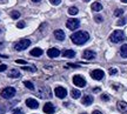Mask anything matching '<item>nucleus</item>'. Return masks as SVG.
<instances>
[{
	"instance_id": "1",
	"label": "nucleus",
	"mask_w": 127,
	"mask_h": 114,
	"mask_svg": "<svg viewBox=\"0 0 127 114\" xmlns=\"http://www.w3.org/2000/svg\"><path fill=\"white\" fill-rule=\"evenodd\" d=\"M88 39H90V34L87 32H85V31H78V32L73 33L71 35V40L75 45H84Z\"/></svg>"
},
{
	"instance_id": "2",
	"label": "nucleus",
	"mask_w": 127,
	"mask_h": 114,
	"mask_svg": "<svg viewBox=\"0 0 127 114\" xmlns=\"http://www.w3.org/2000/svg\"><path fill=\"white\" fill-rule=\"evenodd\" d=\"M109 40L114 42V44H118V42H121V41L125 40V34H124L123 31H114L111 37H109Z\"/></svg>"
},
{
	"instance_id": "3",
	"label": "nucleus",
	"mask_w": 127,
	"mask_h": 114,
	"mask_svg": "<svg viewBox=\"0 0 127 114\" xmlns=\"http://www.w3.org/2000/svg\"><path fill=\"white\" fill-rule=\"evenodd\" d=\"M30 45H31V40H28V39H23V40H19L17 44H14V50L24 51V50H26Z\"/></svg>"
},
{
	"instance_id": "4",
	"label": "nucleus",
	"mask_w": 127,
	"mask_h": 114,
	"mask_svg": "<svg viewBox=\"0 0 127 114\" xmlns=\"http://www.w3.org/2000/svg\"><path fill=\"white\" fill-rule=\"evenodd\" d=\"M15 95V88L14 87H6L1 91V96L4 99H12Z\"/></svg>"
},
{
	"instance_id": "5",
	"label": "nucleus",
	"mask_w": 127,
	"mask_h": 114,
	"mask_svg": "<svg viewBox=\"0 0 127 114\" xmlns=\"http://www.w3.org/2000/svg\"><path fill=\"white\" fill-rule=\"evenodd\" d=\"M73 84L78 87H85L86 86V80L81 75H74L73 77Z\"/></svg>"
},
{
	"instance_id": "6",
	"label": "nucleus",
	"mask_w": 127,
	"mask_h": 114,
	"mask_svg": "<svg viewBox=\"0 0 127 114\" xmlns=\"http://www.w3.org/2000/svg\"><path fill=\"white\" fill-rule=\"evenodd\" d=\"M66 26H67V28L74 31V29H77L80 26V21L78 19H68L67 23H66Z\"/></svg>"
},
{
	"instance_id": "7",
	"label": "nucleus",
	"mask_w": 127,
	"mask_h": 114,
	"mask_svg": "<svg viewBox=\"0 0 127 114\" xmlns=\"http://www.w3.org/2000/svg\"><path fill=\"white\" fill-rule=\"evenodd\" d=\"M38 94L40 98H51L52 96V92H51L50 87H41L39 92H38Z\"/></svg>"
},
{
	"instance_id": "8",
	"label": "nucleus",
	"mask_w": 127,
	"mask_h": 114,
	"mask_svg": "<svg viewBox=\"0 0 127 114\" xmlns=\"http://www.w3.org/2000/svg\"><path fill=\"white\" fill-rule=\"evenodd\" d=\"M54 94H55V96H58V98H60V99H64L65 96L67 95V91H66V88L58 86V87H55Z\"/></svg>"
},
{
	"instance_id": "9",
	"label": "nucleus",
	"mask_w": 127,
	"mask_h": 114,
	"mask_svg": "<svg viewBox=\"0 0 127 114\" xmlns=\"http://www.w3.org/2000/svg\"><path fill=\"white\" fill-rule=\"evenodd\" d=\"M91 77L94 79V80H101L102 78L105 77V73L102 69H94L91 72Z\"/></svg>"
},
{
	"instance_id": "10",
	"label": "nucleus",
	"mask_w": 127,
	"mask_h": 114,
	"mask_svg": "<svg viewBox=\"0 0 127 114\" xmlns=\"http://www.w3.org/2000/svg\"><path fill=\"white\" fill-rule=\"evenodd\" d=\"M26 106H28L30 108H32V110H35V108H38L39 107V102L35 100V99H32V98H30V99H27L26 100Z\"/></svg>"
},
{
	"instance_id": "11",
	"label": "nucleus",
	"mask_w": 127,
	"mask_h": 114,
	"mask_svg": "<svg viewBox=\"0 0 127 114\" xmlns=\"http://www.w3.org/2000/svg\"><path fill=\"white\" fill-rule=\"evenodd\" d=\"M82 58L84 59H87V60H92L95 58V52L91 50H86L84 53H82Z\"/></svg>"
},
{
	"instance_id": "12",
	"label": "nucleus",
	"mask_w": 127,
	"mask_h": 114,
	"mask_svg": "<svg viewBox=\"0 0 127 114\" xmlns=\"http://www.w3.org/2000/svg\"><path fill=\"white\" fill-rule=\"evenodd\" d=\"M47 55L50 58H57V57L60 55V51L58 48H50V50L47 51Z\"/></svg>"
},
{
	"instance_id": "13",
	"label": "nucleus",
	"mask_w": 127,
	"mask_h": 114,
	"mask_svg": "<svg viewBox=\"0 0 127 114\" xmlns=\"http://www.w3.org/2000/svg\"><path fill=\"white\" fill-rule=\"evenodd\" d=\"M54 106L52 105L51 102H47V104H45V106H44V112L47 114H52V113H54Z\"/></svg>"
},
{
	"instance_id": "14",
	"label": "nucleus",
	"mask_w": 127,
	"mask_h": 114,
	"mask_svg": "<svg viewBox=\"0 0 127 114\" xmlns=\"http://www.w3.org/2000/svg\"><path fill=\"white\" fill-rule=\"evenodd\" d=\"M117 106H118V110L121 112V113H127V102H125V101H119L118 104H117Z\"/></svg>"
},
{
	"instance_id": "15",
	"label": "nucleus",
	"mask_w": 127,
	"mask_h": 114,
	"mask_svg": "<svg viewBox=\"0 0 127 114\" xmlns=\"http://www.w3.org/2000/svg\"><path fill=\"white\" fill-rule=\"evenodd\" d=\"M54 37L57 40L63 41V40H65V33L61 29H57V31H54Z\"/></svg>"
},
{
	"instance_id": "16",
	"label": "nucleus",
	"mask_w": 127,
	"mask_h": 114,
	"mask_svg": "<svg viewBox=\"0 0 127 114\" xmlns=\"http://www.w3.org/2000/svg\"><path fill=\"white\" fill-rule=\"evenodd\" d=\"M82 105H85V106H88V105H91L92 102H93V96L91 95H85L84 98H82Z\"/></svg>"
},
{
	"instance_id": "17",
	"label": "nucleus",
	"mask_w": 127,
	"mask_h": 114,
	"mask_svg": "<svg viewBox=\"0 0 127 114\" xmlns=\"http://www.w3.org/2000/svg\"><path fill=\"white\" fill-rule=\"evenodd\" d=\"M7 75H8V78H19L20 77V72H19L17 68H13L11 69V71H8V73H7Z\"/></svg>"
},
{
	"instance_id": "18",
	"label": "nucleus",
	"mask_w": 127,
	"mask_h": 114,
	"mask_svg": "<svg viewBox=\"0 0 127 114\" xmlns=\"http://www.w3.org/2000/svg\"><path fill=\"white\" fill-rule=\"evenodd\" d=\"M63 55L65 58H73V57H75V52L73 50H66L63 53Z\"/></svg>"
},
{
	"instance_id": "19",
	"label": "nucleus",
	"mask_w": 127,
	"mask_h": 114,
	"mask_svg": "<svg viewBox=\"0 0 127 114\" xmlns=\"http://www.w3.org/2000/svg\"><path fill=\"white\" fill-rule=\"evenodd\" d=\"M101 9H102V5L100 4V2H93V4H92V11L99 12Z\"/></svg>"
},
{
	"instance_id": "20",
	"label": "nucleus",
	"mask_w": 127,
	"mask_h": 114,
	"mask_svg": "<svg viewBox=\"0 0 127 114\" xmlns=\"http://www.w3.org/2000/svg\"><path fill=\"white\" fill-rule=\"evenodd\" d=\"M31 55H33V57H40V55H42V50L41 48H34V50L31 51Z\"/></svg>"
},
{
	"instance_id": "21",
	"label": "nucleus",
	"mask_w": 127,
	"mask_h": 114,
	"mask_svg": "<svg viewBox=\"0 0 127 114\" xmlns=\"http://www.w3.org/2000/svg\"><path fill=\"white\" fill-rule=\"evenodd\" d=\"M71 95H72V98H74V99H79V98L81 96V93H80V91H78V89H72V91H71Z\"/></svg>"
},
{
	"instance_id": "22",
	"label": "nucleus",
	"mask_w": 127,
	"mask_h": 114,
	"mask_svg": "<svg viewBox=\"0 0 127 114\" xmlns=\"http://www.w3.org/2000/svg\"><path fill=\"white\" fill-rule=\"evenodd\" d=\"M120 54L123 58H127V45H123L120 48Z\"/></svg>"
},
{
	"instance_id": "23",
	"label": "nucleus",
	"mask_w": 127,
	"mask_h": 114,
	"mask_svg": "<svg viewBox=\"0 0 127 114\" xmlns=\"http://www.w3.org/2000/svg\"><path fill=\"white\" fill-rule=\"evenodd\" d=\"M78 12H79V9L77 7H69L68 8V13L71 15H75V14H78Z\"/></svg>"
},
{
	"instance_id": "24",
	"label": "nucleus",
	"mask_w": 127,
	"mask_h": 114,
	"mask_svg": "<svg viewBox=\"0 0 127 114\" xmlns=\"http://www.w3.org/2000/svg\"><path fill=\"white\" fill-rule=\"evenodd\" d=\"M24 85H25V87H27L28 89H31V91L34 89V85L31 81H24Z\"/></svg>"
},
{
	"instance_id": "25",
	"label": "nucleus",
	"mask_w": 127,
	"mask_h": 114,
	"mask_svg": "<svg viewBox=\"0 0 127 114\" xmlns=\"http://www.w3.org/2000/svg\"><path fill=\"white\" fill-rule=\"evenodd\" d=\"M11 17H12V19H18L20 17V13H19L18 11H12L11 12Z\"/></svg>"
},
{
	"instance_id": "26",
	"label": "nucleus",
	"mask_w": 127,
	"mask_h": 114,
	"mask_svg": "<svg viewBox=\"0 0 127 114\" xmlns=\"http://www.w3.org/2000/svg\"><path fill=\"white\" fill-rule=\"evenodd\" d=\"M123 14H124V9L117 8L115 9V12H114V17H120V15H123Z\"/></svg>"
},
{
	"instance_id": "27",
	"label": "nucleus",
	"mask_w": 127,
	"mask_h": 114,
	"mask_svg": "<svg viewBox=\"0 0 127 114\" xmlns=\"http://www.w3.org/2000/svg\"><path fill=\"white\" fill-rule=\"evenodd\" d=\"M13 114H24L21 108H14L13 110Z\"/></svg>"
},
{
	"instance_id": "28",
	"label": "nucleus",
	"mask_w": 127,
	"mask_h": 114,
	"mask_svg": "<svg viewBox=\"0 0 127 114\" xmlns=\"http://www.w3.org/2000/svg\"><path fill=\"white\" fill-rule=\"evenodd\" d=\"M25 71H30V72H35L36 68H34V67H27V66H25V67H23Z\"/></svg>"
},
{
	"instance_id": "29",
	"label": "nucleus",
	"mask_w": 127,
	"mask_h": 114,
	"mask_svg": "<svg viewBox=\"0 0 127 114\" xmlns=\"http://www.w3.org/2000/svg\"><path fill=\"white\" fill-rule=\"evenodd\" d=\"M94 20L96 21V23H101L104 19H102V17H101V15H95V17H94Z\"/></svg>"
},
{
	"instance_id": "30",
	"label": "nucleus",
	"mask_w": 127,
	"mask_h": 114,
	"mask_svg": "<svg viewBox=\"0 0 127 114\" xmlns=\"http://www.w3.org/2000/svg\"><path fill=\"white\" fill-rule=\"evenodd\" d=\"M125 24H126V19H120L118 23H117V25H118V26H123Z\"/></svg>"
},
{
	"instance_id": "31",
	"label": "nucleus",
	"mask_w": 127,
	"mask_h": 114,
	"mask_svg": "<svg viewBox=\"0 0 127 114\" xmlns=\"http://www.w3.org/2000/svg\"><path fill=\"white\" fill-rule=\"evenodd\" d=\"M101 100L108 101L109 100V95H108V94H102V95H101Z\"/></svg>"
},
{
	"instance_id": "32",
	"label": "nucleus",
	"mask_w": 127,
	"mask_h": 114,
	"mask_svg": "<svg viewBox=\"0 0 127 114\" xmlns=\"http://www.w3.org/2000/svg\"><path fill=\"white\" fill-rule=\"evenodd\" d=\"M50 1H51V4L54 5V6H58V5H59L60 2H61L60 0H50Z\"/></svg>"
},
{
	"instance_id": "33",
	"label": "nucleus",
	"mask_w": 127,
	"mask_h": 114,
	"mask_svg": "<svg viewBox=\"0 0 127 114\" xmlns=\"http://www.w3.org/2000/svg\"><path fill=\"white\" fill-rule=\"evenodd\" d=\"M109 74H111V75H114V74H117L118 73V71H117V69L115 68H109Z\"/></svg>"
},
{
	"instance_id": "34",
	"label": "nucleus",
	"mask_w": 127,
	"mask_h": 114,
	"mask_svg": "<svg viewBox=\"0 0 127 114\" xmlns=\"http://www.w3.org/2000/svg\"><path fill=\"white\" fill-rule=\"evenodd\" d=\"M6 68H7V66H6V65H0V72L6 71Z\"/></svg>"
},
{
	"instance_id": "35",
	"label": "nucleus",
	"mask_w": 127,
	"mask_h": 114,
	"mask_svg": "<svg viewBox=\"0 0 127 114\" xmlns=\"http://www.w3.org/2000/svg\"><path fill=\"white\" fill-rule=\"evenodd\" d=\"M17 27H18V28L25 27V23H18V24H17Z\"/></svg>"
},
{
	"instance_id": "36",
	"label": "nucleus",
	"mask_w": 127,
	"mask_h": 114,
	"mask_svg": "<svg viewBox=\"0 0 127 114\" xmlns=\"http://www.w3.org/2000/svg\"><path fill=\"white\" fill-rule=\"evenodd\" d=\"M68 67H73V68H78L79 67V65H75V64H67Z\"/></svg>"
},
{
	"instance_id": "37",
	"label": "nucleus",
	"mask_w": 127,
	"mask_h": 114,
	"mask_svg": "<svg viewBox=\"0 0 127 114\" xmlns=\"http://www.w3.org/2000/svg\"><path fill=\"white\" fill-rule=\"evenodd\" d=\"M17 64H23V65H25V64H26V61H24V60H17Z\"/></svg>"
},
{
	"instance_id": "38",
	"label": "nucleus",
	"mask_w": 127,
	"mask_h": 114,
	"mask_svg": "<svg viewBox=\"0 0 127 114\" xmlns=\"http://www.w3.org/2000/svg\"><path fill=\"white\" fill-rule=\"evenodd\" d=\"M5 113V108L2 106H0V114H4Z\"/></svg>"
},
{
	"instance_id": "39",
	"label": "nucleus",
	"mask_w": 127,
	"mask_h": 114,
	"mask_svg": "<svg viewBox=\"0 0 127 114\" xmlns=\"http://www.w3.org/2000/svg\"><path fill=\"white\" fill-rule=\"evenodd\" d=\"M93 92H94V93H99L100 88H99V87H96V88H94V89H93Z\"/></svg>"
},
{
	"instance_id": "40",
	"label": "nucleus",
	"mask_w": 127,
	"mask_h": 114,
	"mask_svg": "<svg viewBox=\"0 0 127 114\" xmlns=\"http://www.w3.org/2000/svg\"><path fill=\"white\" fill-rule=\"evenodd\" d=\"M92 114H102V113H101L100 111H94V112H93Z\"/></svg>"
},
{
	"instance_id": "41",
	"label": "nucleus",
	"mask_w": 127,
	"mask_h": 114,
	"mask_svg": "<svg viewBox=\"0 0 127 114\" xmlns=\"http://www.w3.org/2000/svg\"><path fill=\"white\" fill-rule=\"evenodd\" d=\"M113 88H115V89H118V88H119V85H114V84H113Z\"/></svg>"
},
{
	"instance_id": "42",
	"label": "nucleus",
	"mask_w": 127,
	"mask_h": 114,
	"mask_svg": "<svg viewBox=\"0 0 127 114\" xmlns=\"http://www.w3.org/2000/svg\"><path fill=\"white\" fill-rule=\"evenodd\" d=\"M4 45H5L4 42H0V48H1V47H4Z\"/></svg>"
},
{
	"instance_id": "43",
	"label": "nucleus",
	"mask_w": 127,
	"mask_h": 114,
	"mask_svg": "<svg viewBox=\"0 0 127 114\" xmlns=\"http://www.w3.org/2000/svg\"><path fill=\"white\" fill-rule=\"evenodd\" d=\"M32 1H33V2H39L40 0H32Z\"/></svg>"
},
{
	"instance_id": "44",
	"label": "nucleus",
	"mask_w": 127,
	"mask_h": 114,
	"mask_svg": "<svg viewBox=\"0 0 127 114\" xmlns=\"http://www.w3.org/2000/svg\"><path fill=\"white\" fill-rule=\"evenodd\" d=\"M121 1H123V2H125V4L127 2V0H121Z\"/></svg>"
},
{
	"instance_id": "45",
	"label": "nucleus",
	"mask_w": 127,
	"mask_h": 114,
	"mask_svg": "<svg viewBox=\"0 0 127 114\" xmlns=\"http://www.w3.org/2000/svg\"><path fill=\"white\" fill-rule=\"evenodd\" d=\"M84 1H90V0H84Z\"/></svg>"
},
{
	"instance_id": "46",
	"label": "nucleus",
	"mask_w": 127,
	"mask_h": 114,
	"mask_svg": "<svg viewBox=\"0 0 127 114\" xmlns=\"http://www.w3.org/2000/svg\"><path fill=\"white\" fill-rule=\"evenodd\" d=\"M81 114H87V113H81Z\"/></svg>"
}]
</instances>
